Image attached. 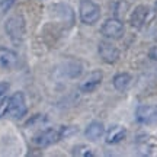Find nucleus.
<instances>
[{"mask_svg":"<svg viewBox=\"0 0 157 157\" xmlns=\"http://www.w3.org/2000/svg\"><path fill=\"white\" fill-rule=\"evenodd\" d=\"M78 13H80V21L84 25H95L101 17V7L93 0H82Z\"/></svg>","mask_w":157,"mask_h":157,"instance_id":"1","label":"nucleus"},{"mask_svg":"<svg viewBox=\"0 0 157 157\" xmlns=\"http://www.w3.org/2000/svg\"><path fill=\"white\" fill-rule=\"evenodd\" d=\"M6 32L9 35V38L13 41V42H21L23 38H25V32H26V28H25V21L21 15H15V16H10L7 21H6Z\"/></svg>","mask_w":157,"mask_h":157,"instance_id":"2","label":"nucleus"},{"mask_svg":"<svg viewBox=\"0 0 157 157\" xmlns=\"http://www.w3.org/2000/svg\"><path fill=\"white\" fill-rule=\"evenodd\" d=\"M153 16H154V12H153L148 6L140 5L132 10L131 16H129V23H131L135 29H141L151 21Z\"/></svg>","mask_w":157,"mask_h":157,"instance_id":"3","label":"nucleus"},{"mask_svg":"<svg viewBox=\"0 0 157 157\" xmlns=\"http://www.w3.org/2000/svg\"><path fill=\"white\" fill-rule=\"evenodd\" d=\"M102 35L106 39H119L124 35V23L119 17H111L103 22L101 28Z\"/></svg>","mask_w":157,"mask_h":157,"instance_id":"4","label":"nucleus"},{"mask_svg":"<svg viewBox=\"0 0 157 157\" xmlns=\"http://www.w3.org/2000/svg\"><path fill=\"white\" fill-rule=\"evenodd\" d=\"M28 112L26 99L22 92H16L10 96V106H9V115L15 119H21Z\"/></svg>","mask_w":157,"mask_h":157,"instance_id":"5","label":"nucleus"},{"mask_svg":"<svg viewBox=\"0 0 157 157\" xmlns=\"http://www.w3.org/2000/svg\"><path fill=\"white\" fill-rule=\"evenodd\" d=\"M58 140H61V134H60V129H56V128H47L44 131H41L38 134L35 135L32 141L36 147H50L52 144H56Z\"/></svg>","mask_w":157,"mask_h":157,"instance_id":"6","label":"nucleus"},{"mask_svg":"<svg viewBox=\"0 0 157 157\" xmlns=\"http://www.w3.org/2000/svg\"><path fill=\"white\" fill-rule=\"evenodd\" d=\"M137 122L143 125H153L157 124V105H141L135 111Z\"/></svg>","mask_w":157,"mask_h":157,"instance_id":"7","label":"nucleus"},{"mask_svg":"<svg viewBox=\"0 0 157 157\" xmlns=\"http://www.w3.org/2000/svg\"><path fill=\"white\" fill-rule=\"evenodd\" d=\"M98 52L102 60L108 64H113L119 60V50L109 41H102L98 47Z\"/></svg>","mask_w":157,"mask_h":157,"instance_id":"8","label":"nucleus"},{"mask_svg":"<svg viewBox=\"0 0 157 157\" xmlns=\"http://www.w3.org/2000/svg\"><path fill=\"white\" fill-rule=\"evenodd\" d=\"M102 78H103V74L99 70H95V71H90L87 76H84V78L78 83V89L83 93H90L102 83Z\"/></svg>","mask_w":157,"mask_h":157,"instance_id":"9","label":"nucleus"},{"mask_svg":"<svg viewBox=\"0 0 157 157\" xmlns=\"http://www.w3.org/2000/svg\"><path fill=\"white\" fill-rule=\"evenodd\" d=\"M125 135H127V129L124 128L122 125H112L106 131L105 141L108 144H118V143H121L125 138Z\"/></svg>","mask_w":157,"mask_h":157,"instance_id":"10","label":"nucleus"},{"mask_svg":"<svg viewBox=\"0 0 157 157\" xmlns=\"http://www.w3.org/2000/svg\"><path fill=\"white\" fill-rule=\"evenodd\" d=\"M17 64V56L9 48H0V67L10 70Z\"/></svg>","mask_w":157,"mask_h":157,"instance_id":"11","label":"nucleus"},{"mask_svg":"<svg viewBox=\"0 0 157 157\" xmlns=\"http://www.w3.org/2000/svg\"><path fill=\"white\" fill-rule=\"evenodd\" d=\"M103 134H105V127L102 122H98V121L90 122L84 129V135L90 141H98Z\"/></svg>","mask_w":157,"mask_h":157,"instance_id":"12","label":"nucleus"},{"mask_svg":"<svg viewBox=\"0 0 157 157\" xmlns=\"http://www.w3.org/2000/svg\"><path fill=\"white\" fill-rule=\"evenodd\" d=\"M131 82H132V77L129 73H118L113 76L112 78V84L113 87L118 90V92H125L131 86Z\"/></svg>","mask_w":157,"mask_h":157,"instance_id":"13","label":"nucleus"},{"mask_svg":"<svg viewBox=\"0 0 157 157\" xmlns=\"http://www.w3.org/2000/svg\"><path fill=\"white\" fill-rule=\"evenodd\" d=\"M73 156H77V157H92L95 156V151L93 148L90 146H86V144H78L73 148Z\"/></svg>","mask_w":157,"mask_h":157,"instance_id":"14","label":"nucleus"},{"mask_svg":"<svg viewBox=\"0 0 157 157\" xmlns=\"http://www.w3.org/2000/svg\"><path fill=\"white\" fill-rule=\"evenodd\" d=\"M9 106H10V98H2L0 99V118L9 115Z\"/></svg>","mask_w":157,"mask_h":157,"instance_id":"15","label":"nucleus"},{"mask_svg":"<svg viewBox=\"0 0 157 157\" xmlns=\"http://www.w3.org/2000/svg\"><path fill=\"white\" fill-rule=\"evenodd\" d=\"M13 2H15V0H0V9H2V10L10 9V6L13 5Z\"/></svg>","mask_w":157,"mask_h":157,"instance_id":"16","label":"nucleus"},{"mask_svg":"<svg viewBox=\"0 0 157 157\" xmlns=\"http://www.w3.org/2000/svg\"><path fill=\"white\" fill-rule=\"evenodd\" d=\"M9 90V83H6V82H0V99L6 95V92Z\"/></svg>","mask_w":157,"mask_h":157,"instance_id":"17","label":"nucleus"},{"mask_svg":"<svg viewBox=\"0 0 157 157\" xmlns=\"http://www.w3.org/2000/svg\"><path fill=\"white\" fill-rule=\"evenodd\" d=\"M148 57L151 58L153 61H157V45H154L151 50L148 51Z\"/></svg>","mask_w":157,"mask_h":157,"instance_id":"18","label":"nucleus"},{"mask_svg":"<svg viewBox=\"0 0 157 157\" xmlns=\"http://www.w3.org/2000/svg\"><path fill=\"white\" fill-rule=\"evenodd\" d=\"M154 12L157 13V0H156V3H154Z\"/></svg>","mask_w":157,"mask_h":157,"instance_id":"19","label":"nucleus"}]
</instances>
